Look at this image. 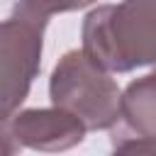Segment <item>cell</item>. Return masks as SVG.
Listing matches in <instances>:
<instances>
[{
	"mask_svg": "<svg viewBox=\"0 0 156 156\" xmlns=\"http://www.w3.org/2000/svg\"><path fill=\"white\" fill-rule=\"evenodd\" d=\"M110 139L119 154H156V71L124 88L122 112Z\"/></svg>",
	"mask_w": 156,
	"mask_h": 156,
	"instance_id": "5b68a950",
	"label": "cell"
},
{
	"mask_svg": "<svg viewBox=\"0 0 156 156\" xmlns=\"http://www.w3.org/2000/svg\"><path fill=\"white\" fill-rule=\"evenodd\" d=\"M88 127L61 107H34L17 110L2 119V141L5 146L12 141L17 149L34 151H68L85 139Z\"/></svg>",
	"mask_w": 156,
	"mask_h": 156,
	"instance_id": "277c9868",
	"label": "cell"
},
{
	"mask_svg": "<svg viewBox=\"0 0 156 156\" xmlns=\"http://www.w3.org/2000/svg\"><path fill=\"white\" fill-rule=\"evenodd\" d=\"M27 10H32L34 15L39 17H51V15H58V12H73V10H83L98 0H20Z\"/></svg>",
	"mask_w": 156,
	"mask_h": 156,
	"instance_id": "8992f818",
	"label": "cell"
},
{
	"mask_svg": "<svg viewBox=\"0 0 156 156\" xmlns=\"http://www.w3.org/2000/svg\"><path fill=\"white\" fill-rule=\"evenodd\" d=\"M49 98L88 129H112L122 112V93L115 78L85 49L66 51L58 58L49 78Z\"/></svg>",
	"mask_w": 156,
	"mask_h": 156,
	"instance_id": "7a4b0ae2",
	"label": "cell"
},
{
	"mask_svg": "<svg viewBox=\"0 0 156 156\" xmlns=\"http://www.w3.org/2000/svg\"><path fill=\"white\" fill-rule=\"evenodd\" d=\"M46 17L34 15L22 2L15 5L12 15L0 29V61H2V119L20 110L27 100L29 88L41 68L44 29Z\"/></svg>",
	"mask_w": 156,
	"mask_h": 156,
	"instance_id": "3957f363",
	"label": "cell"
},
{
	"mask_svg": "<svg viewBox=\"0 0 156 156\" xmlns=\"http://www.w3.org/2000/svg\"><path fill=\"white\" fill-rule=\"evenodd\" d=\"M80 39L88 56L110 73L156 63V0H122L90 10Z\"/></svg>",
	"mask_w": 156,
	"mask_h": 156,
	"instance_id": "6da1fadb",
	"label": "cell"
}]
</instances>
